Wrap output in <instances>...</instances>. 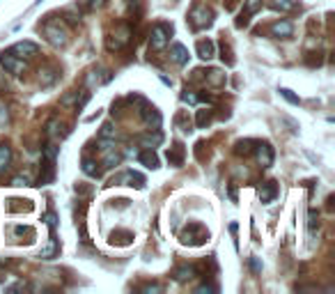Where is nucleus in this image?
<instances>
[{"mask_svg": "<svg viewBox=\"0 0 335 294\" xmlns=\"http://www.w3.org/2000/svg\"><path fill=\"white\" fill-rule=\"evenodd\" d=\"M55 255H58V237H55V230H51V244L42 251V257L44 260H51Z\"/></svg>", "mask_w": 335, "mask_h": 294, "instance_id": "nucleus-15", "label": "nucleus"}, {"mask_svg": "<svg viewBox=\"0 0 335 294\" xmlns=\"http://www.w3.org/2000/svg\"><path fill=\"white\" fill-rule=\"evenodd\" d=\"M250 269H253L255 273L262 271V264H260V260H257V257H250Z\"/></svg>", "mask_w": 335, "mask_h": 294, "instance_id": "nucleus-32", "label": "nucleus"}, {"mask_svg": "<svg viewBox=\"0 0 335 294\" xmlns=\"http://www.w3.org/2000/svg\"><path fill=\"white\" fill-rule=\"evenodd\" d=\"M193 276H195V267H179L177 271H175V280H179V283L191 280Z\"/></svg>", "mask_w": 335, "mask_h": 294, "instance_id": "nucleus-19", "label": "nucleus"}, {"mask_svg": "<svg viewBox=\"0 0 335 294\" xmlns=\"http://www.w3.org/2000/svg\"><path fill=\"white\" fill-rule=\"evenodd\" d=\"M209 237V234L202 230V225H198V223H191L189 228L184 230V232L179 234V239H182V244H191V246H200V244H205V239Z\"/></svg>", "mask_w": 335, "mask_h": 294, "instance_id": "nucleus-1", "label": "nucleus"}, {"mask_svg": "<svg viewBox=\"0 0 335 294\" xmlns=\"http://www.w3.org/2000/svg\"><path fill=\"white\" fill-rule=\"evenodd\" d=\"M12 184H14V186H23V184H28V180H26V177H23V180H21V177H17Z\"/></svg>", "mask_w": 335, "mask_h": 294, "instance_id": "nucleus-36", "label": "nucleus"}, {"mask_svg": "<svg viewBox=\"0 0 335 294\" xmlns=\"http://www.w3.org/2000/svg\"><path fill=\"white\" fill-rule=\"evenodd\" d=\"M138 161H140L142 166H147V168H151V170L158 168V157L151 152V150H145V152L138 154Z\"/></svg>", "mask_w": 335, "mask_h": 294, "instance_id": "nucleus-13", "label": "nucleus"}, {"mask_svg": "<svg viewBox=\"0 0 335 294\" xmlns=\"http://www.w3.org/2000/svg\"><path fill=\"white\" fill-rule=\"evenodd\" d=\"M278 196V186L276 182H264V184L260 186V200L264 202V205H269L273 198Z\"/></svg>", "mask_w": 335, "mask_h": 294, "instance_id": "nucleus-10", "label": "nucleus"}, {"mask_svg": "<svg viewBox=\"0 0 335 294\" xmlns=\"http://www.w3.org/2000/svg\"><path fill=\"white\" fill-rule=\"evenodd\" d=\"M257 10H262V0H248V3H246V17L255 14Z\"/></svg>", "mask_w": 335, "mask_h": 294, "instance_id": "nucleus-25", "label": "nucleus"}, {"mask_svg": "<svg viewBox=\"0 0 335 294\" xmlns=\"http://www.w3.org/2000/svg\"><path fill=\"white\" fill-rule=\"evenodd\" d=\"M103 3H106V0H90V5H92V7H101Z\"/></svg>", "mask_w": 335, "mask_h": 294, "instance_id": "nucleus-38", "label": "nucleus"}, {"mask_svg": "<svg viewBox=\"0 0 335 294\" xmlns=\"http://www.w3.org/2000/svg\"><path fill=\"white\" fill-rule=\"evenodd\" d=\"M37 44H33V42H19V44H14L10 49V53H17V55H26V58H30V55H35L37 53Z\"/></svg>", "mask_w": 335, "mask_h": 294, "instance_id": "nucleus-9", "label": "nucleus"}, {"mask_svg": "<svg viewBox=\"0 0 335 294\" xmlns=\"http://www.w3.org/2000/svg\"><path fill=\"white\" fill-rule=\"evenodd\" d=\"M44 218H46V223H49V228H51V230L58 228V218H55V214H46Z\"/></svg>", "mask_w": 335, "mask_h": 294, "instance_id": "nucleus-30", "label": "nucleus"}, {"mask_svg": "<svg viewBox=\"0 0 335 294\" xmlns=\"http://www.w3.org/2000/svg\"><path fill=\"white\" fill-rule=\"evenodd\" d=\"M83 173L87 177H101V170L97 168V164H94L92 159H83Z\"/></svg>", "mask_w": 335, "mask_h": 294, "instance_id": "nucleus-18", "label": "nucleus"}, {"mask_svg": "<svg viewBox=\"0 0 335 294\" xmlns=\"http://www.w3.org/2000/svg\"><path fill=\"white\" fill-rule=\"evenodd\" d=\"M191 21H193L195 28H209L211 21H214V14H211V10H207V7H195V10L191 12Z\"/></svg>", "mask_w": 335, "mask_h": 294, "instance_id": "nucleus-3", "label": "nucleus"}, {"mask_svg": "<svg viewBox=\"0 0 335 294\" xmlns=\"http://www.w3.org/2000/svg\"><path fill=\"white\" fill-rule=\"evenodd\" d=\"M198 292H216V285H200Z\"/></svg>", "mask_w": 335, "mask_h": 294, "instance_id": "nucleus-34", "label": "nucleus"}, {"mask_svg": "<svg viewBox=\"0 0 335 294\" xmlns=\"http://www.w3.org/2000/svg\"><path fill=\"white\" fill-rule=\"evenodd\" d=\"M198 55H200L202 60H211L214 58V42H209V39H202V42H198Z\"/></svg>", "mask_w": 335, "mask_h": 294, "instance_id": "nucleus-14", "label": "nucleus"}, {"mask_svg": "<svg viewBox=\"0 0 335 294\" xmlns=\"http://www.w3.org/2000/svg\"><path fill=\"white\" fill-rule=\"evenodd\" d=\"M182 101H184V104H195V101H198V97H195V94L184 92V94H182Z\"/></svg>", "mask_w": 335, "mask_h": 294, "instance_id": "nucleus-33", "label": "nucleus"}, {"mask_svg": "<svg viewBox=\"0 0 335 294\" xmlns=\"http://www.w3.org/2000/svg\"><path fill=\"white\" fill-rule=\"evenodd\" d=\"M319 225V218H317V212H310L308 214V228L310 230H314Z\"/></svg>", "mask_w": 335, "mask_h": 294, "instance_id": "nucleus-28", "label": "nucleus"}, {"mask_svg": "<svg viewBox=\"0 0 335 294\" xmlns=\"http://www.w3.org/2000/svg\"><path fill=\"white\" fill-rule=\"evenodd\" d=\"M271 33L276 35V37H292L294 33V26L289 21H278L271 26Z\"/></svg>", "mask_w": 335, "mask_h": 294, "instance_id": "nucleus-11", "label": "nucleus"}, {"mask_svg": "<svg viewBox=\"0 0 335 294\" xmlns=\"http://www.w3.org/2000/svg\"><path fill=\"white\" fill-rule=\"evenodd\" d=\"M257 161H260L262 168H269V166H273V147H271L269 142H262V145H257Z\"/></svg>", "mask_w": 335, "mask_h": 294, "instance_id": "nucleus-6", "label": "nucleus"}, {"mask_svg": "<svg viewBox=\"0 0 335 294\" xmlns=\"http://www.w3.org/2000/svg\"><path fill=\"white\" fill-rule=\"evenodd\" d=\"M55 157H58V147H55V145H46V150H44V159L53 164Z\"/></svg>", "mask_w": 335, "mask_h": 294, "instance_id": "nucleus-26", "label": "nucleus"}, {"mask_svg": "<svg viewBox=\"0 0 335 294\" xmlns=\"http://www.w3.org/2000/svg\"><path fill=\"white\" fill-rule=\"evenodd\" d=\"M44 35L49 37V42L53 44V46H65V44H67V33L62 30V28L46 26V28H44Z\"/></svg>", "mask_w": 335, "mask_h": 294, "instance_id": "nucleus-5", "label": "nucleus"}, {"mask_svg": "<svg viewBox=\"0 0 335 294\" xmlns=\"http://www.w3.org/2000/svg\"><path fill=\"white\" fill-rule=\"evenodd\" d=\"M207 122H209V113H207V110H200V113H198V126H205Z\"/></svg>", "mask_w": 335, "mask_h": 294, "instance_id": "nucleus-29", "label": "nucleus"}, {"mask_svg": "<svg viewBox=\"0 0 335 294\" xmlns=\"http://www.w3.org/2000/svg\"><path fill=\"white\" fill-rule=\"evenodd\" d=\"M207 81H209L211 85H221V83L225 81V74H223V71H218V69H211L209 76H207Z\"/></svg>", "mask_w": 335, "mask_h": 294, "instance_id": "nucleus-22", "label": "nucleus"}, {"mask_svg": "<svg viewBox=\"0 0 335 294\" xmlns=\"http://www.w3.org/2000/svg\"><path fill=\"white\" fill-rule=\"evenodd\" d=\"M168 164L170 166H182L184 164V147L179 145H175L173 150H168Z\"/></svg>", "mask_w": 335, "mask_h": 294, "instance_id": "nucleus-12", "label": "nucleus"}, {"mask_svg": "<svg viewBox=\"0 0 335 294\" xmlns=\"http://www.w3.org/2000/svg\"><path fill=\"white\" fill-rule=\"evenodd\" d=\"M0 65L5 67L7 71H12V74H19V71H23V69H26V65H23V62L19 60L17 55H12L10 51L0 55Z\"/></svg>", "mask_w": 335, "mask_h": 294, "instance_id": "nucleus-4", "label": "nucleus"}, {"mask_svg": "<svg viewBox=\"0 0 335 294\" xmlns=\"http://www.w3.org/2000/svg\"><path fill=\"white\" fill-rule=\"evenodd\" d=\"M280 97H285L287 101H289V104H294V106H298V104H301V99H298L296 94L292 92V90H287V87H280Z\"/></svg>", "mask_w": 335, "mask_h": 294, "instance_id": "nucleus-24", "label": "nucleus"}, {"mask_svg": "<svg viewBox=\"0 0 335 294\" xmlns=\"http://www.w3.org/2000/svg\"><path fill=\"white\" fill-rule=\"evenodd\" d=\"M250 145H253V140H239L237 142V154H248Z\"/></svg>", "mask_w": 335, "mask_h": 294, "instance_id": "nucleus-27", "label": "nucleus"}, {"mask_svg": "<svg viewBox=\"0 0 335 294\" xmlns=\"http://www.w3.org/2000/svg\"><path fill=\"white\" fill-rule=\"evenodd\" d=\"M230 198H232V200H237V189H234V186H230Z\"/></svg>", "mask_w": 335, "mask_h": 294, "instance_id": "nucleus-39", "label": "nucleus"}, {"mask_svg": "<svg viewBox=\"0 0 335 294\" xmlns=\"http://www.w3.org/2000/svg\"><path fill=\"white\" fill-rule=\"evenodd\" d=\"M99 138H106V140H113L115 138V129L110 122H106V124L101 126V131H99Z\"/></svg>", "mask_w": 335, "mask_h": 294, "instance_id": "nucleus-23", "label": "nucleus"}, {"mask_svg": "<svg viewBox=\"0 0 335 294\" xmlns=\"http://www.w3.org/2000/svg\"><path fill=\"white\" fill-rule=\"evenodd\" d=\"M161 140H163L161 133H154V136H151V133H147V136H140V138H138V142H140L145 150H151V147L161 145Z\"/></svg>", "mask_w": 335, "mask_h": 294, "instance_id": "nucleus-16", "label": "nucleus"}, {"mask_svg": "<svg viewBox=\"0 0 335 294\" xmlns=\"http://www.w3.org/2000/svg\"><path fill=\"white\" fill-rule=\"evenodd\" d=\"M76 97H78V92H76V94H71V97H65V99H62V104H71V101H74Z\"/></svg>", "mask_w": 335, "mask_h": 294, "instance_id": "nucleus-37", "label": "nucleus"}, {"mask_svg": "<svg viewBox=\"0 0 335 294\" xmlns=\"http://www.w3.org/2000/svg\"><path fill=\"white\" fill-rule=\"evenodd\" d=\"M87 101H90V92H83L81 101H78V104H76V110H83V106H85Z\"/></svg>", "mask_w": 335, "mask_h": 294, "instance_id": "nucleus-31", "label": "nucleus"}, {"mask_svg": "<svg viewBox=\"0 0 335 294\" xmlns=\"http://www.w3.org/2000/svg\"><path fill=\"white\" fill-rule=\"evenodd\" d=\"M12 161V150L7 145H0V170H5Z\"/></svg>", "mask_w": 335, "mask_h": 294, "instance_id": "nucleus-21", "label": "nucleus"}, {"mask_svg": "<svg viewBox=\"0 0 335 294\" xmlns=\"http://www.w3.org/2000/svg\"><path fill=\"white\" fill-rule=\"evenodd\" d=\"M142 292H161V287H158V285H145Z\"/></svg>", "mask_w": 335, "mask_h": 294, "instance_id": "nucleus-35", "label": "nucleus"}, {"mask_svg": "<svg viewBox=\"0 0 335 294\" xmlns=\"http://www.w3.org/2000/svg\"><path fill=\"white\" fill-rule=\"evenodd\" d=\"M271 7L276 12H292L296 10V3L294 0H271Z\"/></svg>", "mask_w": 335, "mask_h": 294, "instance_id": "nucleus-17", "label": "nucleus"}, {"mask_svg": "<svg viewBox=\"0 0 335 294\" xmlns=\"http://www.w3.org/2000/svg\"><path fill=\"white\" fill-rule=\"evenodd\" d=\"M170 58H173V62H177V65H186L189 62V49H186L184 44H173L170 46Z\"/></svg>", "mask_w": 335, "mask_h": 294, "instance_id": "nucleus-7", "label": "nucleus"}, {"mask_svg": "<svg viewBox=\"0 0 335 294\" xmlns=\"http://www.w3.org/2000/svg\"><path fill=\"white\" fill-rule=\"evenodd\" d=\"M142 117H145V122L149 126H154V129H158L161 126V115H158V110L154 108V106H147V104H142Z\"/></svg>", "mask_w": 335, "mask_h": 294, "instance_id": "nucleus-8", "label": "nucleus"}, {"mask_svg": "<svg viewBox=\"0 0 335 294\" xmlns=\"http://www.w3.org/2000/svg\"><path fill=\"white\" fill-rule=\"evenodd\" d=\"M170 33H173V28H170V30H168L165 26H156V28H154V30H151V51L165 49Z\"/></svg>", "mask_w": 335, "mask_h": 294, "instance_id": "nucleus-2", "label": "nucleus"}, {"mask_svg": "<svg viewBox=\"0 0 335 294\" xmlns=\"http://www.w3.org/2000/svg\"><path fill=\"white\" fill-rule=\"evenodd\" d=\"M103 152H106V157H103V166H106V168H115L122 157H119L117 152H110V150H103Z\"/></svg>", "mask_w": 335, "mask_h": 294, "instance_id": "nucleus-20", "label": "nucleus"}]
</instances>
